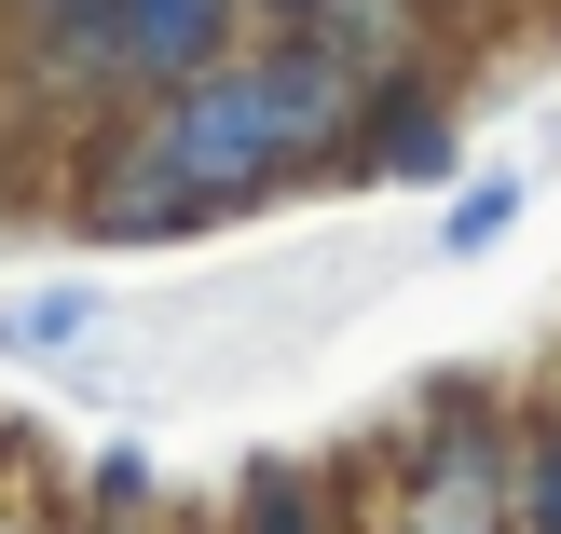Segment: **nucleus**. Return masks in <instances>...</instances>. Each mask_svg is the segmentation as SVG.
<instances>
[{"label":"nucleus","mask_w":561,"mask_h":534,"mask_svg":"<svg viewBox=\"0 0 561 534\" xmlns=\"http://www.w3.org/2000/svg\"><path fill=\"white\" fill-rule=\"evenodd\" d=\"M520 234V179H480V192H453V219H438V261H480V247H507Z\"/></svg>","instance_id":"obj_1"},{"label":"nucleus","mask_w":561,"mask_h":534,"mask_svg":"<svg viewBox=\"0 0 561 534\" xmlns=\"http://www.w3.org/2000/svg\"><path fill=\"white\" fill-rule=\"evenodd\" d=\"M82 316H96L82 288H27V302H0V356H55Z\"/></svg>","instance_id":"obj_2"}]
</instances>
